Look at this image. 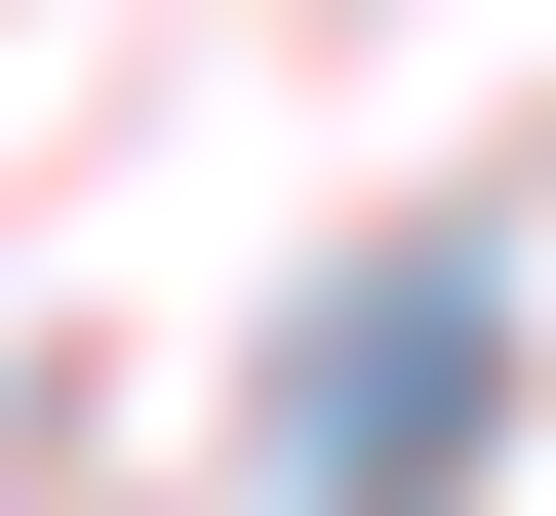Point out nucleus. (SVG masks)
I'll return each instance as SVG.
<instances>
[{
    "label": "nucleus",
    "instance_id": "1",
    "mask_svg": "<svg viewBox=\"0 0 556 516\" xmlns=\"http://www.w3.org/2000/svg\"><path fill=\"white\" fill-rule=\"evenodd\" d=\"M438 437H477V239L318 318V516H397V477H438Z\"/></svg>",
    "mask_w": 556,
    "mask_h": 516
}]
</instances>
